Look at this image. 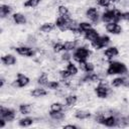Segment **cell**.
<instances>
[{
	"label": "cell",
	"mask_w": 129,
	"mask_h": 129,
	"mask_svg": "<svg viewBox=\"0 0 129 129\" xmlns=\"http://www.w3.org/2000/svg\"><path fill=\"white\" fill-rule=\"evenodd\" d=\"M108 75H124L127 73V67L125 63L120 61H111L107 68Z\"/></svg>",
	"instance_id": "6da1fadb"
},
{
	"label": "cell",
	"mask_w": 129,
	"mask_h": 129,
	"mask_svg": "<svg viewBox=\"0 0 129 129\" xmlns=\"http://www.w3.org/2000/svg\"><path fill=\"white\" fill-rule=\"evenodd\" d=\"M121 11H119L118 9H110V10H107L105 11L103 14H102V20L104 22H119L121 20Z\"/></svg>",
	"instance_id": "7a4b0ae2"
},
{
	"label": "cell",
	"mask_w": 129,
	"mask_h": 129,
	"mask_svg": "<svg viewBox=\"0 0 129 129\" xmlns=\"http://www.w3.org/2000/svg\"><path fill=\"white\" fill-rule=\"evenodd\" d=\"M96 121L98 123H101L107 127H114V126H117L118 125V121H119V118H117L116 116L114 115H110V116H105L103 114H98L96 116Z\"/></svg>",
	"instance_id": "3957f363"
},
{
	"label": "cell",
	"mask_w": 129,
	"mask_h": 129,
	"mask_svg": "<svg viewBox=\"0 0 129 129\" xmlns=\"http://www.w3.org/2000/svg\"><path fill=\"white\" fill-rule=\"evenodd\" d=\"M91 54H92V52H91V50L89 48H87L86 46H79L74 50L73 57H74L75 60L80 62V61L87 60L90 57Z\"/></svg>",
	"instance_id": "277c9868"
},
{
	"label": "cell",
	"mask_w": 129,
	"mask_h": 129,
	"mask_svg": "<svg viewBox=\"0 0 129 129\" xmlns=\"http://www.w3.org/2000/svg\"><path fill=\"white\" fill-rule=\"evenodd\" d=\"M95 93L101 99L107 98L108 95L110 94V88L108 87V83L104 80L99 81V85L95 88Z\"/></svg>",
	"instance_id": "5b68a950"
},
{
	"label": "cell",
	"mask_w": 129,
	"mask_h": 129,
	"mask_svg": "<svg viewBox=\"0 0 129 129\" xmlns=\"http://www.w3.org/2000/svg\"><path fill=\"white\" fill-rule=\"evenodd\" d=\"M109 42H110V37L109 36H107V35H101L100 36L99 35V37L96 40L92 41L91 43H92V46L95 49H101V48L107 46L109 44Z\"/></svg>",
	"instance_id": "8992f818"
},
{
	"label": "cell",
	"mask_w": 129,
	"mask_h": 129,
	"mask_svg": "<svg viewBox=\"0 0 129 129\" xmlns=\"http://www.w3.org/2000/svg\"><path fill=\"white\" fill-rule=\"evenodd\" d=\"M0 118L5 119L6 121H12L15 118V111L13 109L1 106V108H0Z\"/></svg>",
	"instance_id": "52a82bcc"
},
{
	"label": "cell",
	"mask_w": 129,
	"mask_h": 129,
	"mask_svg": "<svg viewBox=\"0 0 129 129\" xmlns=\"http://www.w3.org/2000/svg\"><path fill=\"white\" fill-rule=\"evenodd\" d=\"M70 20H71V18L68 19V18H64V17L59 16V17L56 18L54 24H55V26H56L59 30H61V31H67V30L70 29Z\"/></svg>",
	"instance_id": "ba28073f"
},
{
	"label": "cell",
	"mask_w": 129,
	"mask_h": 129,
	"mask_svg": "<svg viewBox=\"0 0 129 129\" xmlns=\"http://www.w3.org/2000/svg\"><path fill=\"white\" fill-rule=\"evenodd\" d=\"M14 50L22 56L30 57V56H33L35 54V50L32 47H29V46H17V47L14 48Z\"/></svg>",
	"instance_id": "9c48e42d"
},
{
	"label": "cell",
	"mask_w": 129,
	"mask_h": 129,
	"mask_svg": "<svg viewBox=\"0 0 129 129\" xmlns=\"http://www.w3.org/2000/svg\"><path fill=\"white\" fill-rule=\"evenodd\" d=\"M86 16L93 22V23H98L100 19L99 12L96 7H89L86 11Z\"/></svg>",
	"instance_id": "30bf717a"
},
{
	"label": "cell",
	"mask_w": 129,
	"mask_h": 129,
	"mask_svg": "<svg viewBox=\"0 0 129 129\" xmlns=\"http://www.w3.org/2000/svg\"><path fill=\"white\" fill-rule=\"evenodd\" d=\"M29 81L30 80H29V78L27 76L19 73V74H17V77H16V80L14 82V85L16 87H18V88H23V87H25V86H27L29 84Z\"/></svg>",
	"instance_id": "8fae6325"
},
{
	"label": "cell",
	"mask_w": 129,
	"mask_h": 129,
	"mask_svg": "<svg viewBox=\"0 0 129 129\" xmlns=\"http://www.w3.org/2000/svg\"><path fill=\"white\" fill-rule=\"evenodd\" d=\"M106 30L112 34H120L122 28L117 22H109L106 24Z\"/></svg>",
	"instance_id": "7c38bea8"
},
{
	"label": "cell",
	"mask_w": 129,
	"mask_h": 129,
	"mask_svg": "<svg viewBox=\"0 0 129 129\" xmlns=\"http://www.w3.org/2000/svg\"><path fill=\"white\" fill-rule=\"evenodd\" d=\"M79 67L82 71L86 72V73H93L95 71V66L92 62H89L87 60L84 61H80L79 62Z\"/></svg>",
	"instance_id": "4fadbf2b"
},
{
	"label": "cell",
	"mask_w": 129,
	"mask_h": 129,
	"mask_svg": "<svg viewBox=\"0 0 129 129\" xmlns=\"http://www.w3.org/2000/svg\"><path fill=\"white\" fill-rule=\"evenodd\" d=\"M84 36H85V38L87 39V40H89V41H94V40H96L98 37H99V33H98V31L96 30V29H94V28H91V29H89L88 31H86L85 33H84Z\"/></svg>",
	"instance_id": "5bb4252c"
},
{
	"label": "cell",
	"mask_w": 129,
	"mask_h": 129,
	"mask_svg": "<svg viewBox=\"0 0 129 129\" xmlns=\"http://www.w3.org/2000/svg\"><path fill=\"white\" fill-rule=\"evenodd\" d=\"M1 61L5 66H13L16 63V57L13 54H5L1 57Z\"/></svg>",
	"instance_id": "9a60e30c"
},
{
	"label": "cell",
	"mask_w": 129,
	"mask_h": 129,
	"mask_svg": "<svg viewBox=\"0 0 129 129\" xmlns=\"http://www.w3.org/2000/svg\"><path fill=\"white\" fill-rule=\"evenodd\" d=\"M82 81L85 82V83H94V82H99L100 81V78H99V76L97 74L87 73V75L85 77H83Z\"/></svg>",
	"instance_id": "2e32d148"
},
{
	"label": "cell",
	"mask_w": 129,
	"mask_h": 129,
	"mask_svg": "<svg viewBox=\"0 0 129 129\" xmlns=\"http://www.w3.org/2000/svg\"><path fill=\"white\" fill-rule=\"evenodd\" d=\"M119 53V50L116 46H110V47H107L104 51V54L105 56H107L108 58H113L114 56L118 55Z\"/></svg>",
	"instance_id": "e0dca14e"
},
{
	"label": "cell",
	"mask_w": 129,
	"mask_h": 129,
	"mask_svg": "<svg viewBox=\"0 0 129 129\" xmlns=\"http://www.w3.org/2000/svg\"><path fill=\"white\" fill-rule=\"evenodd\" d=\"M12 18H13V21H14L15 24L22 25V24L26 23V17L22 13H14Z\"/></svg>",
	"instance_id": "ac0fdd59"
},
{
	"label": "cell",
	"mask_w": 129,
	"mask_h": 129,
	"mask_svg": "<svg viewBox=\"0 0 129 129\" xmlns=\"http://www.w3.org/2000/svg\"><path fill=\"white\" fill-rule=\"evenodd\" d=\"M11 11H12L11 6H9V5H7V4H2V5L0 6V16H1L2 18H5V17H7L8 15H10Z\"/></svg>",
	"instance_id": "d6986e66"
},
{
	"label": "cell",
	"mask_w": 129,
	"mask_h": 129,
	"mask_svg": "<svg viewBox=\"0 0 129 129\" xmlns=\"http://www.w3.org/2000/svg\"><path fill=\"white\" fill-rule=\"evenodd\" d=\"M77 44L78 42L76 40H68L63 42V50L64 51H71V50H75L77 48Z\"/></svg>",
	"instance_id": "ffe728a7"
},
{
	"label": "cell",
	"mask_w": 129,
	"mask_h": 129,
	"mask_svg": "<svg viewBox=\"0 0 129 129\" xmlns=\"http://www.w3.org/2000/svg\"><path fill=\"white\" fill-rule=\"evenodd\" d=\"M54 27H55V24H53L51 22H46L40 26V31L43 33H49L54 29Z\"/></svg>",
	"instance_id": "44dd1931"
},
{
	"label": "cell",
	"mask_w": 129,
	"mask_h": 129,
	"mask_svg": "<svg viewBox=\"0 0 129 129\" xmlns=\"http://www.w3.org/2000/svg\"><path fill=\"white\" fill-rule=\"evenodd\" d=\"M45 95H47V92L43 88H36V89L31 91V96L34 98H40V97H43Z\"/></svg>",
	"instance_id": "7402d4cb"
},
{
	"label": "cell",
	"mask_w": 129,
	"mask_h": 129,
	"mask_svg": "<svg viewBox=\"0 0 129 129\" xmlns=\"http://www.w3.org/2000/svg\"><path fill=\"white\" fill-rule=\"evenodd\" d=\"M75 117L80 119V120H85L91 117V113L89 111H84V110H79L75 113Z\"/></svg>",
	"instance_id": "603a6c76"
},
{
	"label": "cell",
	"mask_w": 129,
	"mask_h": 129,
	"mask_svg": "<svg viewBox=\"0 0 129 129\" xmlns=\"http://www.w3.org/2000/svg\"><path fill=\"white\" fill-rule=\"evenodd\" d=\"M37 84L40 85V86H44V87L47 86V84H48V76H47V73H41L40 74V76L37 79Z\"/></svg>",
	"instance_id": "cb8c5ba5"
},
{
	"label": "cell",
	"mask_w": 129,
	"mask_h": 129,
	"mask_svg": "<svg viewBox=\"0 0 129 129\" xmlns=\"http://www.w3.org/2000/svg\"><path fill=\"white\" fill-rule=\"evenodd\" d=\"M91 28H93V27H92V24L89 23V22H81V23H79V32H80V34H82V33L84 34L86 31H88Z\"/></svg>",
	"instance_id": "d4e9b609"
},
{
	"label": "cell",
	"mask_w": 129,
	"mask_h": 129,
	"mask_svg": "<svg viewBox=\"0 0 129 129\" xmlns=\"http://www.w3.org/2000/svg\"><path fill=\"white\" fill-rule=\"evenodd\" d=\"M58 14H59V16H61V17H64V18H68V19L71 18V16H70L71 14H70L69 9H68L66 6H63V5L58 6Z\"/></svg>",
	"instance_id": "484cf974"
},
{
	"label": "cell",
	"mask_w": 129,
	"mask_h": 129,
	"mask_svg": "<svg viewBox=\"0 0 129 129\" xmlns=\"http://www.w3.org/2000/svg\"><path fill=\"white\" fill-rule=\"evenodd\" d=\"M77 101H78V98L76 95H69L68 97H66V100H64L66 105L68 107H73L77 103Z\"/></svg>",
	"instance_id": "4316f807"
},
{
	"label": "cell",
	"mask_w": 129,
	"mask_h": 129,
	"mask_svg": "<svg viewBox=\"0 0 129 129\" xmlns=\"http://www.w3.org/2000/svg\"><path fill=\"white\" fill-rule=\"evenodd\" d=\"M18 123L21 127H29L33 123V119L30 118V117H24V118L20 119Z\"/></svg>",
	"instance_id": "83f0119b"
},
{
	"label": "cell",
	"mask_w": 129,
	"mask_h": 129,
	"mask_svg": "<svg viewBox=\"0 0 129 129\" xmlns=\"http://www.w3.org/2000/svg\"><path fill=\"white\" fill-rule=\"evenodd\" d=\"M124 82H125V78L124 77H118V78H115L113 81H112V86L115 87V88H118V87H121V86H124Z\"/></svg>",
	"instance_id": "f1b7e54d"
},
{
	"label": "cell",
	"mask_w": 129,
	"mask_h": 129,
	"mask_svg": "<svg viewBox=\"0 0 129 129\" xmlns=\"http://www.w3.org/2000/svg\"><path fill=\"white\" fill-rule=\"evenodd\" d=\"M19 112L23 115H27L31 112V106L29 104H21L19 106Z\"/></svg>",
	"instance_id": "f546056e"
},
{
	"label": "cell",
	"mask_w": 129,
	"mask_h": 129,
	"mask_svg": "<svg viewBox=\"0 0 129 129\" xmlns=\"http://www.w3.org/2000/svg\"><path fill=\"white\" fill-rule=\"evenodd\" d=\"M67 70L70 72V74H71L72 76H75V75H77V73H78V68H77L73 62H71V61L68 62V64H67Z\"/></svg>",
	"instance_id": "4dcf8cb0"
},
{
	"label": "cell",
	"mask_w": 129,
	"mask_h": 129,
	"mask_svg": "<svg viewBox=\"0 0 129 129\" xmlns=\"http://www.w3.org/2000/svg\"><path fill=\"white\" fill-rule=\"evenodd\" d=\"M49 116L52 118V119H54V120H61V119H63V117H64V115H63V113L60 111V112H53V111H50L49 112Z\"/></svg>",
	"instance_id": "1f68e13d"
},
{
	"label": "cell",
	"mask_w": 129,
	"mask_h": 129,
	"mask_svg": "<svg viewBox=\"0 0 129 129\" xmlns=\"http://www.w3.org/2000/svg\"><path fill=\"white\" fill-rule=\"evenodd\" d=\"M62 105L58 102H55V103H52L50 105V111H53V112H60L62 111Z\"/></svg>",
	"instance_id": "d6a6232c"
},
{
	"label": "cell",
	"mask_w": 129,
	"mask_h": 129,
	"mask_svg": "<svg viewBox=\"0 0 129 129\" xmlns=\"http://www.w3.org/2000/svg\"><path fill=\"white\" fill-rule=\"evenodd\" d=\"M41 0H26V2L24 3L25 7H35L40 3Z\"/></svg>",
	"instance_id": "836d02e7"
},
{
	"label": "cell",
	"mask_w": 129,
	"mask_h": 129,
	"mask_svg": "<svg viewBox=\"0 0 129 129\" xmlns=\"http://www.w3.org/2000/svg\"><path fill=\"white\" fill-rule=\"evenodd\" d=\"M52 48H53L54 52H56V53L60 52L61 50H63V43L62 42H55V43H53Z\"/></svg>",
	"instance_id": "e575fe53"
},
{
	"label": "cell",
	"mask_w": 129,
	"mask_h": 129,
	"mask_svg": "<svg viewBox=\"0 0 129 129\" xmlns=\"http://www.w3.org/2000/svg\"><path fill=\"white\" fill-rule=\"evenodd\" d=\"M46 87H47L48 89H51V90H56V89H58V87H59V83L56 82V81H49Z\"/></svg>",
	"instance_id": "d590c367"
},
{
	"label": "cell",
	"mask_w": 129,
	"mask_h": 129,
	"mask_svg": "<svg viewBox=\"0 0 129 129\" xmlns=\"http://www.w3.org/2000/svg\"><path fill=\"white\" fill-rule=\"evenodd\" d=\"M111 0H98L97 1V3H98V5L99 6H101V7H109L110 5H111Z\"/></svg>",
	"instance_id": "8d00e7d4"
},
{
	"label": "cell",
	"mask_w": 129,
	"mask_h": 129,
	"mask_svg": "<svg viewBox=\"0 0 129 129\" xmlns=\"http://www.w3.org/2000/svg\"><path fill=\"white\" fill-rule=\"evenodd\" d=\"M59 76H60L61 79H68V78H70L72 75L70 74V72H69L68 70H61V71L59 72Z\"/></svg>",
	"instance_id": "74e56055"
},
{
	"label": "cell",
	"mask_w": 129,
	"mask_h": 129,
	"mask_svg": "<svg viewBox=\"0 0 129 129\" xmlns=\"http://www.w3.org/2000/svg\"><path fill=\"white\" fill-rule=\"evenodd\" d=\"M71 57H72V55L70 54V52H69V51H66V52L61 55V59H62V60H64V61H70Z\"/></svg>",
	"instance_id": "f35d334b"
},
{
	"label": "cell",
	"mask_w": 129,
	"mask_h": 129,
	"mask_svg": "<svg viewBox=\"0 0 129 129\" xmlns=\"http://www.w3.org/2000/svg\"><path fill=\"white\" fill-rule=\"evenodd\" d=\"M121 19L126 20V21H129V11H128V12H124V13H122V15H121Z\"/></svg>",
	"instance_id": "ab89813d"
},
{
	"label": "cell",
	"mask_w": 129,
	"mask_h": 129,
	"mask_svg": "<svg viewBox=\"0 0 129 129\" xmlns=\"http://www.w3.org/2000/svg\"><path fill=\"white\" fill-rule=\"evenodd\" d=\"M5 122H6V120H5V119L0 118V128H3V127L5 126Z\"/></svg>",
	"instance_id": "60d3db41"
},
{
	"label": "cell",
	"mask_w": 129,
	"mask_h": 129,
	"mask_svg": "<svg viewBox=\"0 0 129 129\" xmlns=\"http://www.w3.org/2000/svg\"><path fill=\"white\" fill-rule=\"evenodd\" d=\"M63 128H66V129H69V128H71V129H77L78 127L76 125H66V126H63Z\"/></svg>",
	"instance_id": "b9f144b4"
},
{
	"label": "cell",
	"mask_w": 129,
	"mask_h": 129,
	"mask_svg": "<svg viewBox=\"0 0 129 129\" xmlns=\"http://www.w3.org/2000/svg\"><path fill=\"white\" fill-rule=\"evenodd\" d=\"M124 87H129V78H125V82H124Z\"/></svg>",
	"instance_id": "7bdbcfd3"
},
{
	"label": "cell",
	"mask_w": 129,
	"mask_h": 129,
	"mask_svg": "<svg viewBox=\"0 0 129 129\" xmlns=\"http://www.w3.org/2000/svg\"><path fill=\"white\" fill-rule=\"evenodd\" d=\"M4 82H5L4 78H1V83H0V87H3V85H4Z\"/></svg>",
	"instance_id": "ee69618b"
},
{
	"label": "cell",
	"mask_w": 129,
	"mask_h": 129,
	"mask_svg": "<svg viewBox=\"0 0 129 129\" xmlns=\"http://www.w3.org/2000/svg\"><path fill=\"white\" fill-rule=\"evenodd\" d=\"M111 1H112L113 3H117V2H119L120 0H111Z\"/></svg>",
	"instance_id": "f6af8a7d"
}]
</instances>
